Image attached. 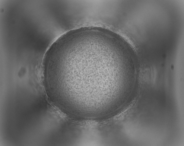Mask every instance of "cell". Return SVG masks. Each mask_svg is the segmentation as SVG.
Returning <instances> with one entry per match:
<instances>
[{
  "instance_id": "cell-1",
  "label": "cell",
  "mask_w": 184,
  "mask_h": 146,
  "mask_svg": "<svg viewBox=\"0 0 184 146\" xmlns=\"http://www.w3.org/2000/svg\"><path fill=\"white\" fill-rule=\"evenodd\" d=\"M107 55L87 48L61 56L52 72L60 94L69 101L84 104L98 103L107 98Z\"/></svg>"
}]
</instances>
